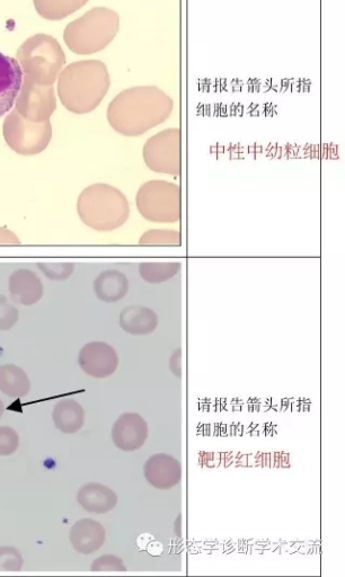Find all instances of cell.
Segmentation results:
<instances>
[{"label":"cell","mask_w":345,"mask_h":577,"mask_svg":"<svg viewBox=\"0 0 345 577\" xmlns=\"http://www.w3.org/2000/svg\"><path fill=\"white\" fill-rule=\"evenodd\" d=\"M17 61L24 79L38 85L52 86L66 64V57L56 39L47 34H37L22 44L17 51Z\"/></svg>","instance_id":"obj_4"},{"label":"cell","mask_w":345,"mask_h":577,"mask_svg":"<svg viewBox=\"0 0 345 577\" xmlns=\"http://www.w3.org/2000/svg\"><path fill=\"white\" fill-rule=\"evenodd\" d=\"M52 419L59 431L65 434H74L84 426V408L74 399H64L56 405Z\"/></svg>","instance_id":"obj_15"},{"label":"cell","mask_w":345,"mask_h":577,"mask_svg":"<svg viewBox=\"0 0 345 577\" xmlns=\"http://www.w3.org/2000/svg\"><path fill=\"white\" fill-rule=\"evenodd\" d=\"M181 131L166 129L150 137L143 150L144 161L150 171L179 176L181 172Z\"/></svg>","instance_id":"obj_6"},{"label":"cell","mask_w":345,"mask_h":577,"mask_svg":"<svg viewBox=\"0 0 345 577\" xmlns=\"http://www.w3.org/2000/svg\"><path fill=\"white\" fill-rule=\"evenodd\" d=\"M23 83L19 61L0 51V117L13 108Z\"/></svg>","instance_id":"obj_11"},{"label":"cell","mask_w":345,"mask_h":577,"mask_svg":"<svg viewBox=\"0 0 345 577\" xmlns=\"http://www.w3.org/2000/svg\"><path fill=\"white\" fill-rule=\"evenodd\" d=\"M182 355V350L178 349L172 355L170 361L171 371L173 372L174 376L178 377L179 379H181L183 376Z\"/></svg>","instance_id":"obj_25"},{"label":"cell","mask_w":345,"mask_h":577,"mask_svg":"<svg viewBox=\"0 0 345 577\" xmlns=\"http://www.w3.org/2000/svg\"><path fill=\"white\" fill-rule=\"evenodd\" d=\"M137 209L149 223L175 224L181 217L180 186L172 182L149 181L138 191Z\"/></svg>","instance_id":"obj_5"},{"label":"cell","mask_w":345,"mask_h":577,"mask_svg":"<svg viewBox=\"0 0 345 577\" xmlns=\"http://www.w3.org/2000/svg\"><path fill=\"white\" fill-rule=\"evenodd\" d=\"M4 411H5L4 403L2 401H0V417L3 416Z\"/></svg>","instance_id":"obj_26"},{"label":"cell","mask_w":345,"mask_h":577,"mask_svg":"<svg viewBox=\"0 0 345 577\" xmlns=\"http://www.w3.org/2000/svg\"><path fill=\"white\" fill-rule=\"evenodd\" d=\"M77 501L87 512L104 514L117 507L118 496L100 483H88L78 491Z\"/></svg>","instance_id":"obj_13"},{"label":"cell","mask_w":345,"mask_h":577,"mask_svg":"<svg viewBox=\"0 0 345 577\" xmlns=\"http://www.w3.org/2000/svg\"><path fill=\"white\" fill-rule=\"evenodd\" d=\"M70 543L79 554L91 555L105 543V529L93 519L78 520L70 529Z\"/></svg>","instance_id":"obj_12"},{"label":"cell","mask_w":345,"mask_h":577,"mask_svg":"<svg viewBox=\"0 0 345 577\" xmlns=\"http://www.w3.org/2000/svg\"><path fill=\"white\" fill-rule=\"evenodd\" d=\"M94 290L105 303H115L128 294L129 282L126 275L119 271H105L96 279Z\"/></svg>","instance_id":"obj_16"},{"label":"cell","mask_w":345,"mask_h":577,"mask_svg":"<svg viewBox=\"0 0 345 577\" xmlns=\"http://www.w3.org/2000/svg\"><path fill=\"white\" fill-rule=\"evenodd\" d=\"M144 475L147 482L158 490H171L182 481V466L170 455L157 454L147 460Z\"/></svg>","instance_id":"obj_10"},{"label":"cell","mask_w":345,"mask_h":577,"mask_svg":"<svg viewBox=\"0 0 345 577\" xmlns=\"http://www.w3.org/2000/svg\"><path fill=\"white\" fill-rule=\"evenodd\" d=\"M88 0H34L35 10L49 21H60L81 10Z\"/></svg>","instance_id":"obj_18"},{"label":"cell","mask_w":345,"mask_h":577,"mask_svg":"<svg viewBox=\"0 0 345 577\" xmlns=\"http://www.w3.org/2000/svg\"><path fill=\"white\" fill-rule=\"evenodd\" d=\"M16 100L17 112L34 121L47 120L56 109L55 90L52 86L34 84L24 78Z\"/></svg>","instance_id":"obj_7"},{"label":"cell","mask_w":345,"mask_h":577,"mask_svg":"<svg viewBox=\"0 0 345 577\" xmlns=\"http://www.w3.org/2000/svg\"><path fill=\"white\" fill-rule=\"evenodd\" d=\"M174 109V102L157 87H134L123 91L108 110L111 126L129 137H138L161 126Z\"/></svg>","instance_id":"obj_1"},{"label":"cell","mask_w":345,"mask_h":577,"mask_svg":"<svg viewBox=\"0 0 345 577\" xmlns=\"http://www.w3.org/2000/svg\"><path fill=\"white\" fill-rule=\"evenodd\" d=\"M23 566V557L14 547H0V572H17Z\"/></svg>","instance_id":"obj_21"},{"label":"cell","mask_w":345,"mask_h":577,"mask_svg":"<svg viewBox=\"0 0 345 577\" xmlns=\"http://www.w3.org/2000/svg\"><path fill=\"white\" fill-rule=\"evenodd\" d=\"M92 571L94 572H126L127 568L125 564H123L122 559L113 556V555H105L100 558H97L96 561L92 565Z\"/></svg>","instance_id":"obj_23"},{"label":"cell","mask_w":345,"mask_h":577,"mask_svg":"<svg viewBox=\"0 0 345 577\" xmlns=\"http://www.w3.org/2000/svg\"><path fill=\"white\" fill-rule=\"evenodd\" d=\"M110 88L108 68L99 60L78 61L61 71L58 92L66 108L76 113L93 111Z\"/></svg>","instance_id":"obj_2"},{"label":"cell","mask_w":345,"mask_h":577,"mask_svg":"<svg viewBox=\"0 0 345 577\" xmlns=\"http://www.w3.org/2000/svg\"><path fill=\"white\" fill-rule=\"evenodd\" d=\"M141 245H180L181 234L178 230L172 229H150L149 232L141 236Z\"/></svg>","instance_id":"obj_20"},{"label":"cell","mask_w":345,"mask_h":577,"mask_svg":"<svg viewBox=\"0 0 345 577\" xmlns=\"http://www.w3.org/2000/svg\"><path fill=\"white\" fill-rule=\"evenodd\" d=\"M79 367L96 379L112 376L119 366V357L111 345L103 342H92L84 346L79 352Z\"/></svg>","instance_id":"obj_8"},{"label":"cell","mask_w":345,"mask_h":577,"mask_svg":"<svg viewBox=\"0 0 345 577\" xmlns=\"http://www.w3.org/2000/svg\"><path fill=\"white\" fill-rule=\"evenodd\" d=\"M119 15L109 8L96 7L81 19L69 23L64 34L67 47L77 55H93L112 42L119 32Z\"/></svg>","instance_id":"obj_3"},{"label":"cell","mask_w":345,"mask_h":577,"mask_svg":"<svg viewBox=\"0 0 345 577\" xmlns=\"http://www.w3.org/2000/svg\"><path fill=\"white\" fill-rule=\"evenodd\" d=\"M182 270L180 262H145L139 266L140 277L150 284H159L176 277Z\"/></svg>","instance_id":"obj_19"},{"label":"cell","mask_w":345,"mask_h":577,"mask_svg":"<svg viewBox=\"0 0 345 577\" xmlns=\"http://www.w3.org/2000/svg\"><path fill=\"white\" fill-rule=\"evenodd\" d=\"M19 319L17 310L7 303L6 298L0 297V331H8Z\"/></svg>","instance_id":"obj_24"},{"label":"cell","mask_w":345,"mask_h":577,"mask_svg":"<svg viewBox=\"0 0 345 577\" xmlns=\"http://www.w3.org/2000/svg\"><path fill=\"white\" fill-rule=\"evenodd\" d=\"M123 331L131 335H149L156 331L158 316L144 306H129L122 310L119 319Z\"/></svg>","instance_id":"obj_14"},{"label":"cell","mask_w":345,"mask_h":577,"mask_svg":"<svg viewBox=\"0 0 345 577\" xmlns=\"http://www.w3.org/2000/svg\"><path fill=\"white\" fill-rule=\"evenodd\" d=\"M19 446V434L10 426H0V456L13 455Z\"/></svg>","instance_id":"obj_22"},{"label":"cell","mask_w":345,"mask_h":577,"mask_svg":"<svg viewBox=\"0 0 345 577\" xmlns=\"http://www.w3.org/2000/svg\"><path fill=\"white\" fill-rule=\"evenodd\" d=\"M147 439V422L137 413L123 414L113 425L114 446L122 451H136L145 445Z\"/></svg>","instance_id":"obj_9"},{"label":"cell","mask_w":345,"mask_h":577,"mask_svg":"<svg viewBox=\"0 0 345 577\" xmlns=\"http://www.w3.org/2000/svg\"><path fill=\"white\" fill-rule=\"evenodd\" d=\"M30 390V379L23 369L14 365L0 366V392L13 398H22Z\"/></svg>","instance_id":"obj_17"}]
</instances>
